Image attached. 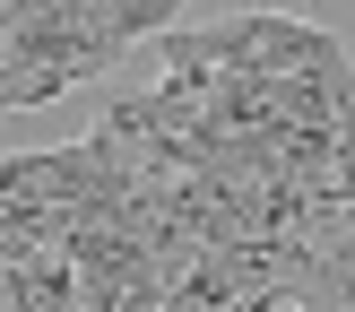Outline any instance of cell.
Here are the masks:
<instances>
[]
</instances>
